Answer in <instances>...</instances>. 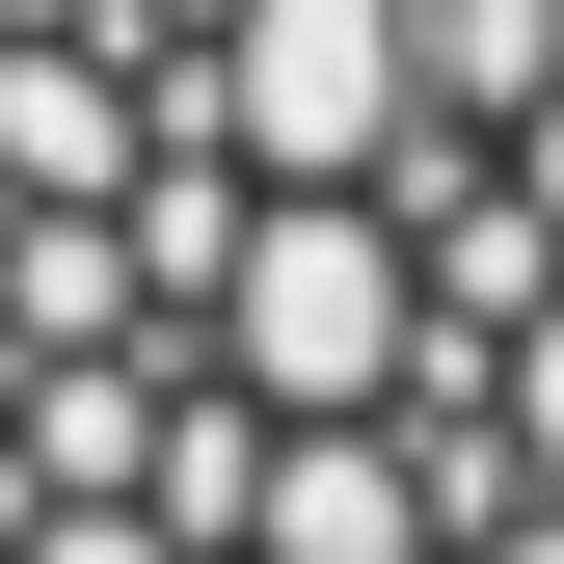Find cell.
<instances>
[{
    "label": "cell",
    "mask_w": 564,
    "mask_h": 564,
    "mask_svg": "<svg viewBox=\"0 0 564 564\" xmlns=\"http://www.w3.org/2000/svg\"><path fill=\"white\" fill-rule=\"evenodd\" d=\"M0 564H564V0H0Z\"/></svg>",
    "instance_id": "obj_1"
}]
</instances>
